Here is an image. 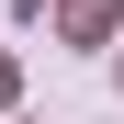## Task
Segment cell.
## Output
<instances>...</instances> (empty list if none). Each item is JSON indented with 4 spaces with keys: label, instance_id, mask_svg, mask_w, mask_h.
<instances>
[{
    "label": "cell",
    "instance_id": "6da1fadb",
    "mask_svg": "<svg viewBox=\"0 0 124 124\" xmlns=\"http://www.w3.org/2000/svg\"><path fill=\"white\" fill-rule=\"evenodd\" d=\"M113 11H124V0H68V11H56V23H68L79 45H101V34H113Z\"/></svg>",
    "mask_w": 124,
    "mask_h": 124
},
{
    "label": "cell",
    "instance_id": "7a4b0ae2",
    "mask_svg": "<svg viewBox=\"0 0 124 124\" xmlns=\"http://www.w3.org/2000/svg\"><path fill=\"white\" fill-rule=\"evenodd\" d=\"M0 101H11V56H0Z\"/></svg>",
    "mask_w": 124,
    "mask_h": 124
}]
</instances>
